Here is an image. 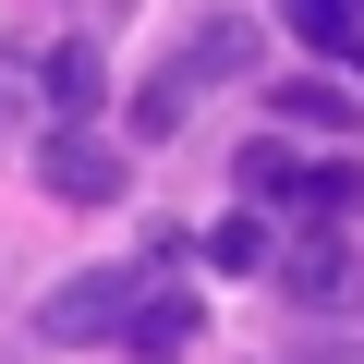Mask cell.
I'll list each match as a JSON object with an SVG mask.
<instances>
[{
  "label": "cell",
  "instance_id": "2",
  "mask_svg": "<svg viewBox=\"0 0 364 364\" xmlns=\"http://www.w3.org/2000/svg\"><path fill=\"white\" fill-rule=\"evenodd\" d=\"M37 182H49V195L61 207H122V146H97L85 122H49V146H37Z\"/></svg>",
  "mask_w": 364,
  "mask_h": 364
},
{
  "label": "cell",
  "instance_id": "11",
  "mask_svg": "<svg viewBox=\"0 0 364 364\" xmlns=\"http://www.w3.org/2000/svg\"><path fill=\"white\" fill-rule=\"evenodd\" d=\"M328 364H364V340H352V352H328Z\"/></svg>",
  "mask_w": 364,
  "mask_h": 364
},
{
  "label": "cell",
  "instance_id": "1",
  "mask_svg": "<svg viewBox=\"0 0 364 364\" xmlns=\"http://www.w3.org/2000/svg\"><path fill=\"white\" fill-rule=\"evenodd\" d=\"M122 304H134V267H85L37 304V340L49 352H85V340H122Z\"/></svg>",
  "mask_w": 364,
  "mask_h": 364
},
{
  "label": "cell",
  "instance_id": "10",
  "mask_svg": "<svg viewBox=\"0 0 364 364\" xmlns=\"http://www.w3.org/2000/svg\"><path fill=\"white\" fill-rule=\"evenodd\" d=\"M182 109H195V85H182V73H158V85H134V134H170Z\"/></svg>",
  "mask_w": 364,
  "mask_h": 364
},
{
  "label": "cell",
  "instance_id": "8",
  "mask_svg": "<svg viewBox=\"0 0 364 364\" xmlns=\"http://www.w3.org/2000/svg\"><path fill=\"white\" fill-rule=\"evenodd\" d=\"M267 255H279V231H267V219H255V207H231V219H219V231H207V267H231V279H255V267H267Z\"/></svg>",
  "mask_w": 364,
  "mask_h": 364
},
{
  "label": "cell",
  "instance_id": "4",
  "mask_svg": "<svg viewBox=\"0 0 364 364\" xmlns=\"http://www.w3.org/2000/svg\"><path fill=\"white\" fill-rule=\"evenodd\" d=\"M195 328H207V316H195V291H170V279L146 291V279H134V304H122V352H134V364L195 352Z\"/></svg>",
  "mask_w": 364,
  "mask_h": 364
},
{
  "label": "cell",
  "instance_id": "7",
  "mask_svg": "<svg viewBox=\"0 0 364 364\" xmlns=\"http://www.w3.org/2000/svg\"><path fill=\"white\" fill-rule=\"evenodd\" d=\"M97 85H109V73H97V49H85V37L37 49V97H49V122H85V109H97Z\"/></svg>",
  "mask_w": 364,
  "mask_h": 364
},
{
  "label": "cell",
  "instance_id": "9",
  "mask_svg": "<svg viewBox=\"0 0 364 364\" xmlns=\"http://www.w3.org/2000/svg\"><path fill=\"white\" fill-rule=\"evenodd\" d=\"M279 13H291V37H304V49H340L364 0H279Z\"/></svg>",
  "mask_w": 364,
  "mask_h": 364
},
{
  "label": "cell",
  "instance_id": "3",
  "mask_svg": "<svg viewBox=\"0 0 364 364\" xmlns=\"http://www.w3.org/2000/svg\"><path fill=\"white\" fill-rule=\"evenodd\" d=\"M267 267H279L291 304H352V291H364V255H352L340 231H304V243H279Z\"/></svg>",
  "mask_w": 364,
  "mask_h": 364
},
{
  "label": "cell",
  "instance_id": "5",
  "mask_svg": "<svg viewBox=\"0 0 364 364\" xmlns=\"http://www.w3.org/2000/svg\"><path fill=\"white\" fill-rule=\"evenodd\" d=\"M267 109H279L291 134H352V122H364V97H352L340 73H291V85H267Z\"/></svg>",
  "mask_w": 364,
  "mask_h": 364
},
{
  "label": "cell",
  "instance_id": "6",
  "mask_svg": "<svg viewBox=\"0 0 364 364\" xmlns=\"http://www.w3.org/2000/svg\"><path fill=\"white\" fill-rule=\"evenodd\" d=\"M170 73L195 85V97H207L219 73H255V25H243V13H207V25H195V49H182Z\"/></svg>",
  "mask_w": 364,
  "mask_h": 364
}]
</instances>
